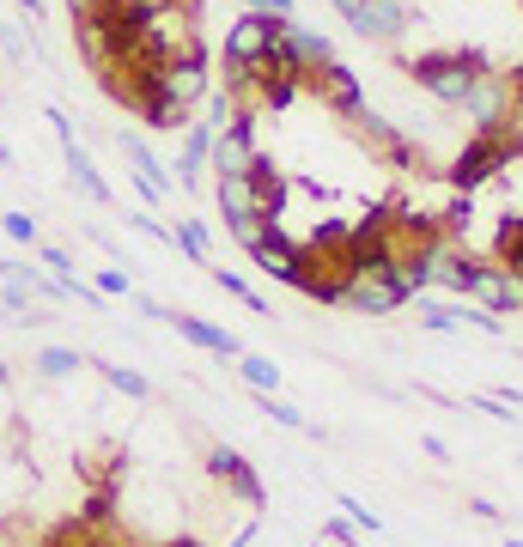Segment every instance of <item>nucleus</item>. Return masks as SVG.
<instances>
[{
	"label": "nucleus",
	"mask_w": 523,
	"mask_h": 547,
	"mask_svg": "<svg viewBox=\"0 0 523 547\" xmlns=\"http://www.w3.org/2000/svg\"><path fill=\"white\" fill-rule=\"evenodd\" d=\"M341 505H347V517H353V523H359V529H378V517H371V511H365V505H359V499H341Z\"/></svg>",
	"instance_id": "33"
},
{
	"label": "nucleus",
	"mask_w": 523,
	"mask_h": 547,
	"mask_svg": "<svg viewBox=\"0 0 523 547\" xmlns=\"http://www.w3.org/2000/svg\"><path fill=\"white\" fill-rule=\"evenodd\" d=\"M195 49H201V37H195V7L189 0H171V7L140 19V67H159V61L195 55Z\"/></svg>",
	"instance_id": "2"
},
{
	"label": "nucleus",
	"mask_w": 523,
	"mask_h": 547,
	"mask_svg": "<svg viewBox=\"0 0 523 547\" xmlns=\"http://www.w3.org/2000/svg\"><path fill=\"white\" fill-rule=\"evenodd\" d=\"M244 189L256 195V213L262 219H280V207H286V177H280V165L274 159H250V171H244Z\"/></svg>",
	"instance_id": "17"
},
{
	"label": "nucleus",
	"mask_w": 523,
	"mask_h": 547,
	"mask_svg": "<svg viewBox=\"0 0 523 547\" xmlns=\"http://www.w3.org/2000/svg\"><path fill=\"white\" fill-rule=\"evenodd\" d=\"M463 298H475L481 310H493V317H505V310H523V274H511L505 262H475Z\"/></svg>",
	"instance_id": "5"
},
{
	"label": "nucleus",
	"mask_w": 523,
	"mask_h": 547,
	"mask_svg": "<svg viewBox=\"0 0 523 547\" xmlns=\"http://www.w3.org/2000/svg\"><path fill=\"white\" fill-rule=\"evenodd\" d=\"M280 25L286 19H262V13H244L232 31H226V61H244V67H256L274 43H280Z\"/></svg>",
	"instance_id": "11"
},
{
	"label": "nucleus",
	"mask_w": 523,
	"mask_h": 547,
	"mask_svg": "<svg viewBox=\"0 0 523 547\" xmlns=\"http://www.w3.org/2000/svg\"><path fill=\"white\" fill-rule=\"evenodd\" d=\"M408 67H414V80H420L438 104H457V110L469 104V86L487 73V61H481L475 49H426V55H414Z\"/></svg>",
	"instance_id": "1"
},
{
	"label": "nucleus",
	"mask_w": 523,
	"mask_h": 547,
	"mask_svg": "<svg viewBox=\"0 0 523 547\" xmlns=\"http://www.w3.org/2000/svg\"><path fill=\"white\" fill-rule=\"evenodd\" d=\"M414 262H420V274H426V292L438 286V292H469V256L457 250V238H438V244H426V250H414Z\"/></svg>",
	"instance_id": "9"
},
{
	"label": "nucleus",
	"mask_w": 523,
	"mask_h": 547,
	"mask_svg": "<svg viewBox=\"0 0 523 547\" xmlns=\"http://www.w3.org/2000/svg\"><path fill=\"white\" fill-rule=\"evenodd\" d=\"M213 201H219V213H226V231H232L244 250H256L268 231H274V219H262V213H256V195L244 189V177H219Z\"/></svg>",
	"instance_id": "3"
},
{
	"label": "nucleus",
	"mask_w": 523,
	"mask_h": 547,
	"mask_svg": "<svg viewBox=\"0 0 523 547\" xmlns=\"http://www.w3.org/2000/svg\"><path fill=\"white\" fill-rule=\"evenodd\" d=\"M49 128H55V140H61V152H67V177H73V189H86L98 207H110V201H116V189L98 177V165H92V152L80 146V134H73V122H67L61 110H49Z\"/></svg>",
	"instance_id": "7"
},
{
	"label": "nucleus",
	"mask_w": 523,
	"mask_h": 547,
	"mask_svg": "<svg viewBox=\"0 0 523 547\" xmlns=\"http://www.w3.org/2000/svg\"><path fill=\"white\" fill-rule=\"evenodd\" d=\"M0 165H13V146L7 140H0Z\"/></svg>",
	"instance_id": "35"
},
{
	"label": "nucleus",
	"mask_w": 523,
	"mask_h": 547,
	"mask_svg": "<svg viewBox=\"0 0 523 547\" xmlns=\"http://www.w3.org/2000/svg\"><path fill=\"white\" fill-rule=\"evenodd\" d=\"M171 250H183V256H195V262H207V225H201V219H183V225L171 231Z\"/></svg>",
	"instance_id": "23"
},
{
	"label": "nucleus",
	"mask_w": 523,
	"mask_h": 547,
	"mask_svg": "<svg viewBox=\"0 0 523 547\" xmlns=\"http://www.w3.org/2000/svg\"><path fill=\"white\" fill-rule=\"evenodd\" d=\"M67 7H73V19H80V13H92V7H104V0H67Z\"/></svg>",
	"instance_id": "34"
},
{
	"label": "nucleus",
	"mask_w": 523,
	"mask_h": 547,
	"mask_svg": "<svg viewBox=\"0 0 523 547\" xmlns=\"http://www.w3.org/2000/svg\"><path fill=\"white\" fill-rule=\"evenodd\" d=\"M116 146H122V159L134 165L140 195H146V201H165V195H171V183H165V165L153 159V146H146L140 134H116Z\"/></svg>",
	"instance_id": "16"
},
{
	"label": "nucleus",
	"mask_w": 523,
	"mask_h": 547,
	"mask_svg": "<svg viewBox=\"0 0 523 547\" xmlns=\"http://www.w3.org/2000/svg\"><path fill=\"white\" fill-rule=\"evenodd\" d=\"M280 49L292 55V67L305 73V80H311V73H323V67L335 61V43H329L323 31H305L298 19H286V25H280Z\"/></svg>",
	"instance_id": "12"
},
{
	"label": "nucleus",
	"mask_w": 523,
	"mask_h": 547,
	"mask_svg": "<svg viewBox=\"0 0 523 547\" xmlns=\"http://www.w3.org/2000/svg\"><path fill=\"white\" fill-rule=\"evenodd\" d=\"M469 122H475V134H487V128H499V122H511V110H517V80H505V73H481V80L469 86Z\"/></svg>",
	"instance_id": "6"
},
{
	"label": "nucleus",
	"mask_w": 523,
	"mask_h": 547,
	"mask_svg": "<svg viewBox=\"0 0 523 547\" xmlns=\"http://www.w3.org/2000/svg\"><path fill=\"white\" fill-rule=\"evenodd\" d=\"M256 402H262V414H268L274 426H292V432H311V420H305V414H298L292 402H274V396H256Z\"/></svg>",
	"instance_id": "26"
},
{
	"label": "nucleus",
	"mask_w": 523,
	"mask_h": 547,
	"mask_svg": "<svg viewBox=\"0 0 523 547\" xmlns=\"http://www.w3.org/2000/svg\"><path fill=\"white\" fill-rule=\"evenodd\" d=\"M353 31L365 43H396L408 31V7H402V0H365V7L353 13Z\"/></svg>",
	"instance_id": "14"
},
{
	"label": "nucleus",
	"mask_w": 523,
	"mask_h": 547,
	"mask_svg": "<svg viewBox=\"0 0 523 547\" xmlns=\"http://www.w3.org/2000/svg\"><path fill=\"white\" fill-rule=\"evenodd\" d=\"M505 547H523V535H511V541H505Z\"/></svg>",
	"instance_id": "36"
},
{
	"label": "nucleus",
	"mask_w": 523,
	"mask_h": 547,
	"mask_svg": "<svg viewBox=\"0 0 523 547\" xmlns=\"http://www.w3.org/2000/svg\"><path fill=\"white\" fill-rule=\"evenodd\" d=\"M250 256H256V268H262V274H274V280H286V286H292V274H298V262H305V250H292V244L280 238V225L268 231V238H262V244H256Z\"/></svg>",
	"instance_id": "20"
},
{
	"label": "nucleus",
	"mask_w": 523,
	"mask_h": 547,
	"mask_svg": "<svg viewBox=\"0 0 523 547\" xmlns=\"http://www.w3.org/2000/svg\"><path fill=\"white\" fill-rule=\"evenodd\" d=\"M153 92H165L171 104L195 110V104L207 98V55L195 49V55H171V61H159V67H153Z\"/></svg>",
	"instance_id": "4"
},
{
	"label": "nucleus",
	"mask_w": 523,
	"mask_h": 547,
	"mask_svg": "<svg viewBox=\"0 0 523 547\" xmlns=\"http://www.w3.org/2000/svg\"><path fill=\"white\" fill-rule=\"evenodd\" d=\"M207 468H213V475H219V481H226V487H238V493H244L250 505H262V499H268V493H262V481L250 475V462H244L238 450H226V444H219V450L207 456Z\"/></svg>",
	"instance_id": "19"
},
{
	"label": "nucleus",
	"mask_w": 523,
	"mask_h": 547,
	"mask_svg": "<svg viewBox=\"0 0 523 547\" xmlns=\"http://www.w3.org/2000/svg\"><path fill=\"white\" fill-rule=\"evenodd\" d=\"M213 280H219V286H226V292H232V298H244V304H250V310H256V317H268V298H262V292H256V286H250V280H244V274H232V268H219V274H213Z\"/></svg>",
	"instance_id": "24"
},
{
	"label": "nucleus",
	"mask_w": 523,
	"mask_h": 547,
	"mask_svg": "<svg viewBox=\"0 0 523 547\" xmlns=\"http://www.w3.org/2000/svg\"><path fill=\"white\" fill-rule=\"evenodd\" d=\"M213 134H219L213 122H189V128H183V152H177V183H183V189H189V183L201 177V165L213 159Z\"/></svg>",
	"instance_id": "18"
},
{
	"label": "nucleus",
	"mask_w": 523,
	"mask_h": 547,
	"mask_svg": "<svg viewBox=\"0 0 523 547\" xmlns=\"http://www.w3.org/2000/svg\"><path fill=\"white\" fill-rule=\"evenodd\" d=\"M244 13H262V19H292V0H244Z\"/></svg>",
	"instance_id": "29"
},
{
	"label": "nucleus",
	"mask_w": 523,
	"mask_h": 547,
	"mask_svg": "<svg viewBox=\"0 0 523 547\" xmlns=\"http://www.w3.org/2000/svg\"><path fill=\"white\" fill-rule=\"evenodd\" d=\"M37 256H43L55 274H73V256H67V250H55V244H37Z\"/></svg>",
	"instance_id": "32"
},
{
	"label": "nucleus",
	"mask_w": 523,
	"mask_h": 547,
	"mask_svg": "<svg viewBox=\"0 0 523 547\" xmlns=\"http://www.w3.org/2000/svg\"><path fill=\"white\" fill-rule=\"evenodd\" d=\"M0 231H7L13 244H31V250H37V219H31V213H19V207L0 213Z\"/></svg>",
	"instance_id": "27"
},
{
	"label": "nucleus",
	"mask_w": 523,
	"mask_h": 547,
	"mask_svg": "<svg viewBox=\"0 0 523 547\" xmlns=\"http://www.w3.org/2000/svg\"><path fill=\"white\" fill-rule=\"evenodd\" d=\"M177 323V335L183 341H195L201 353H219V359H238L244 347H238V335H226V329H213V323H201V317H171Z\"/></svg>",
	"instance_id": "21"
},
{
	"label": "nucleus",
	"mask_w": 523,
	"mask_h": 547,
	"mask_svg": "<svg viewBox=\"0 0 523 547\" xmlns=\"http://www.w3.org/2000/svg\"><path fill=\"white\" fill-rule=\"evenodd\" d=\"M0 49H7V61H25V37H19V25H0Z\"/></svg>",
	"instance_id": "31"
},
{
	"label": "nucleus",
	"mask_w": 523,
	"mask_h": 547,
	"mask_svg": "<svg viewBox=\"0 0 523 547\" xmlns=\"http://www.w3.org/2000/svg\"><path fill=\"white\" fill-rule=\"evenodd\" d=\"M335 304L359 310V317H384V310H396V304H408V298H402L396 274H365V268H353V274L341 280V298H335Z\"/></svg>",
	"instance_id": "8"
},
{
	"label": "nucleus",
	"mask_w": 523,
	"mask_h": 547,
	"mask_svg": "<svg viewBox=\"0 0 523 547\" xmlns=\"http://www.w3.org/2000/svg\"><path fill=\"white\" fill-rule=\"evenodd\" d=\"M37 371H43V377H73V371H80V353H67V347H43V353H37Z\"/></svg>",
	"instance_id": "25"
},
{
	"label": "nucleus",
	"mask_w": 523,
	"mask_h": 547,
	"mask_svg": "<svg viewBox=\"0 0 523 547\" xmlns=\"http://www.w3.org/2000/svg\"><path fill=\"white\" fill-rule=\"evenodd\" d=\"M311 86L323 92V104H329L335 116H359V110H365V86H359V73H353V67H341V61H329L323 73H311Z\"/></svg>",
	"instance_id": "13"
},
{
	"label": "nucleus",
	"mask_w": 523,
	"mask_h": 547,
	"mask_svg": "<svg viewBox=\"0 0 523 547\" xmlns=\"http://www.w3.org/2000/svg\"><path fill=\"white\" fill-rule=\"evenodd\" d=\"M104 377H110L116 389H128V396H153V383H146L140 371H116V365H104Z\"/></svg>",
	"instance_id": "28"
},
{
	"label": "nucleus",
	"mask_w": 523,
	"mask_h": 547,
	"mask_svg": "<svg viewBox=\"0 0 523 547\" xmlns=\"http://www.w3.org/2000/svg\"><path fill=\"white\" fill-rule=\"evenodd\" d=\"M238 371H244V383L256 389V396H274V389H280V371H274V359H262V353H238Z\"/></svg>",
	"instance_id": "22"
},
{
	"label": "nucleus",
	"mask_w": 523,
	"mask_h": 547,
	"mask_svg": "<svg viewBox=\"0 0 523 547\" xmlns=\"http://www.w3.org/2000/svg\"><path fill=\"white\" fill-rule=\"evenodd\" d=\"M98 292H110V298H128V274H122V268H104V274H98Z\"/></svg>",
	"instance_id": "30"
},
{
	"label": "nucleus",
	"mask_w": 523,
	"mask_h": 547,
	"mask_svg": "<svg viewBox=\"0 0 523 547\" xmlns=\"http://www.w3.org/2000/svg\"><path fill=\"white\" fill-rule=\"evenodd\" d=\"M347 122H359V140H365L371 152H378V159H390V165H402V171L414 165V146H408V140H402V134H396L378 110H371V104H365L359 116H347Z\"/></svg>",
	"instance_id": "15"
},
{
	"label": "nucleus",
	"mask_w": 523,
	"mask_h": 547,
	"mask_svg": "<svg viewBox=\"0 0 523 547\" xmlns=\"http://www.w3.org/2000/svg\"><path fill=\"white\" fill-rule=\"evenodd\" d=\"M250 159H256V116H244V122H232V128L213 134V159H207L213 177H244Z\"/></svg>",
	"instance_id": "10"
}]
</instances>
